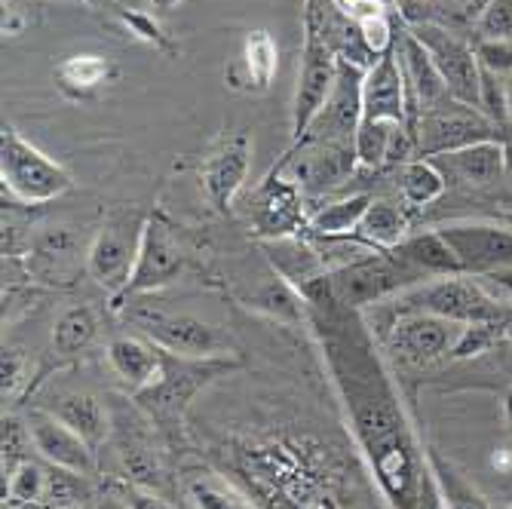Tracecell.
I'll use <instances>...</instances> for the list:
<instances>
[{
	"mask_svg": "<svg viewBox=\"0 0 512 509\" xmlns=\"http://www.w3.org/2000/svg\"><path fill=\"white\" fill-rule=\"evenodd\" d=\"M111 4H120V10H142L138 7V0H111Z\"/></svg>",
	"mask_w": 512,
	"mask_h": 509,
	"instance_id": "obj_49",
	"label": "cell"
},
{
	"mask_svg": "<svg viewBox=\"0 0 512 509\" xmlns=\"http://www.w3.org/2000/svg\"><path fill=\"white\" fill-rule=\"evenodd\" d=\"M503 178H506V184L512 188V142L503 145Z\"/></svg>",
	"mask_w": 512,
	"mask_h": 509,
	"instance_id": "obj_45",
	"label": "cell"
},
{
	"mask_svg": "<svg viewBox=\"0 0 512 509\" xmlns=\"http://www.w3.org/2000/svg\"><path fill=\"white\" fill-rule=\"evenodd\" d=\"M237 368V356H178L163 350L157 378L148 387L132 393V402L160 430H178L194 399L218 378L237 372Z\"/></svg>",
	"mask_w": 512,
	"mask_h": 509,
	"instance_id": "obj_3",
	"label": "cell"
},
{
	"mask_svg": "<svg viewBox=\"0 0 512 509\" xmlns=\"http://www.w3.org/2000/svg\"><path fill=\"white\" fill-rule=\"evenodd\" d=\"M188 267V255L175 234L172 221L157 209L145 221V234H142V249H138V261L132 270V280L126 292L111 304L114 310H123L129 301L145 298L151 292H160L172 283H178V276Z\"/></svg>",
	"mask_w": 512,
	"mask_h": 509,
	"instance_id": "obj_12",
	"label": "cell"
},
{
	"mask_svg": "<svg viewBox=\"0 0 512 509\" xmlns=\"http://www.w3.org/2000/svg\"><path fill=\"white\" fill-rule=\"evenodd\" d=\"M396 56L402 65V77H405V99H408V129L414 126V120L424 111L454 99L436 62L430 59V53L424 50V43L417 40L411 31H405L396 43Z\"/></svg>",
	"mask_w": 512,
	"mask_h": 509,
	"instance_id": "obj_20",
	"label": "cell"
},
{
	"mask_svg": "<svg viewBox=\"0 0 512 509\" xmlns=\"http://www.w3.org/2000/svg\"><path fill=\"white\" fill-rule=\"evenodd\" d=\"M215 464L234 479L255 509H371L362 473L347 467L341 448L313 433H258L224 439Z\"/></svg>",
	"mask_w": 512,
	"mask_h": 509,
	"instance_id": "obj_2",
	"label": "cell"
},
{
	"mask_svg": "<svg viewBox=\"0 0 512 509\" xmlns=\"http://www.w3.org/2000/svg\"><path fill=\"white\" fill-rule=\"evenodd\" d=\"M126 319L138 329V335H145L166 353L178 356H227V341L212 322L194 316V313H169L154 304L129 301L123 307Z\"/></svg>",
	"mask_w": 512,
	"mask_h": 509,
	"instance_id": "obj_10",
	"label": "cell"
},
{
	"mask_svg": "<svg viewBox=\"0 0 512 509\" xmlns=\"http://www.w3.org/2000/svg\"><path fill=\"white\" fill-rule=\"evenodd\" d=\"M145 221H148V215L135 212V209L114 212L96 230V237L89 240L86 273L105 295H111V301H117L132 280L138 249H142Z\"/></svg>",
	"mask_w": 512,
	"mask_h": 509,
	"instance_id": "obj_7",
	"label": "cell"
},
{
	"mask_svg": "<svg viewBox=\"0 0 512 509\" xmlns=\"http://www.w3.org/2000/svg\"><path fill=\"white\" fill-rule=\"evenodd\" d=\"M476 59L485 71L509 77L512 74V40H479Z\"/></svg>",
	"mask_w": 512,
	"mask_h": 509,
	"instance_id": "obj_40",
	"label": "cell"
},
{
	"mask_svg": "<svg viewBox=\"0 0 512 509\" xmlns=\"http://www.w3.org/2000/svg\"><path fill=\"white\" fill-rule=\"evenodd\" d=\"M411 221H408V212L402 203H393V200H375L371 197L359 227H356V240L378 249V252H393L408 234H411Z\"/></svg>",
	"mask_w": 512,
	"mask_h": 509,
	"instance_id": "obj_31",
	"label": "cell"
},
{
	"mask_svg": "<svg viewBox=\"0 0 512 509\" xmlns=\"http://www.w3.org/2000/svg\"><path fill=\"white\" fill-rule=\"evenodd\" d=\"M126 497H129V506L132 509H175L157 491H145V488H135V485H126Z\"/></svg>",
	"mask_w": 512,
	"mask_h": 509,
	"instance_id": "obj_42",
	"label": "cell"
},
{
	"mask_svg": "<svg viewBox=\"0 0 512 509\" xmlns=\"http://www.w3.org/2000/svg\"><path fill=\"white\" fill-rule=\"evenodd\" d=\"M405 7L421 10V13H414L417 22H430V25H442L454 31V28L476 25L482 10L488 7V0H405Z\"/></svg>",
	"mask_w": 512,
	"mask_h": 509,
	"instance_id": "obj_35",
	"label": "cell"
},
{
	"mask_svg": "<svg viewBox=\"0 0 512 509\" xmlns=\"http://www.w3.org/2000/svg\"><path fill=\"white\" fill-rule=\"evenodd\" d=\"M393 310V319L381 332V344L387 347V353H393V359L408 368H433L454 359L463 326L424 310Z\"/></svg>",
	"mask_w": 512,
	"mask_h": 509,
	"instance_id": "obj_9",
	"label": "cell"
},
{
	"mask_svg": "<svg viewBox=\"0 0 512 509\" xmlns=\"http://www.w3.org/2000/svg\"><path fill=\"white\" fill-rule=\"evenodd\" d=\"M408 31L424 43V50L436 62L451 96L457 102H467V105L479 108L482 65L476 59V46H470L460 34H454L442 25H430V22H414Z\"/></svg>",
	"mask_w": 512,
	"mask_h": 509,
	"instance_id": "obj_16",
	"label": "cell"
},
{
	"mask_svg": "<svg viewBox=\"0 0 512 509\" xmlns=\"http://www.w3.org/2000/svg\"><path fill=\"white\" fill-rule=\"evenodd\" d=\"M341 62L335 53L325 46L310 28H304L301 40V62H298V83H295V99H292V142L304 138L322 105L329 102L335 80H338Z\"/></svg>",
	"mask_w": 512,
	"mask_h": 509,
	"instance_id": "obj_17",
	"label": "cell"
},
{
	"mask_svg": "<svg viewBox=\"0 0 512 509\" xmlns=\"http://www.w3.org/2000/svg\"><path fill=\"white\" fill-rule=\"evenodd\" d=\"M0 378H4V402L13 399L25 387V359L19 350L4 347V359H0Z\"/></svg>",
	"mask_w": 512,
	"mask_h": 509,
	"instance_id": "obj_41",
	"label": "cell"
},
{
	"mask_svg": "<svg viewBox=\"0 0 512 509\" xmlns=\"http://www.w3.org/2000/svg\"><path fill=\"white\" fill-rule=\"evenodd\" d=\"M405 264H411L424 280H439V276H457L460 261L454 249L445 243L439 230H424V234H408L396 249H393Z\"/></svg>",
	"mask_w": 512,
	"mask_h": 509,
	"instance_id": "obj_29",
	"label": "cell"
},
{
	"mask_svg": "<svg viewBox=\"0 0 512 509\" xmlns=\"http://www.w3.org/2000/svg\"><path fill=\"white\" fill-rule=\"evenodd\" d=\"M503 145L506 142H479L460 151L430 157L448 184H460L470 191H485L503 178Z\"/></svg>",
	"mask_w": 512,
	"mask_h": 509,
	"instance_id": "obj_25",
	"label": "cell"
},
{
	"mask_svg": "<svg viewBox=\"0 0 512 509\" xmlns=\"http://www.w3.org/2000/svg\"><path fill=\"white\" fill-rule=\"evenodd\" d=\"M301 298L371 482L387 509H424L436 494L427 451L408 421L375 332L362 310L344 307L329 292L325 276L301 289Z\"/></svg>",
	"mask_w": 512,
	"mask_h": 509,
	"instance_id": "obj_1",
	"label": "cell"
},
{
	"mask_svg": "<svg viewBox=\"0 0 512 509\" xmlns=\"http://www.w3.org/2000/svg\"><path fill=\"white\" fill-rule=\"evenodd\" d=\"M99 335V316L86 304H74L68 310L59 313L56 326H53V338H50V350L59 359H77L92 341Z\"/></svg>",
	"mask_w": 512,
	"mask_h": 509,
	"instance_id": "obj_34",
	"label": "cell"
},
{
	"mask_svg": "<svg viewBox=\"0 0 512 509\" xmlns=\"http://www.w3.org/2000/svg\"><path fill=\"white\" fill-rule=\"evenodd\" d=\"M252 166V135L246 129H227L221 132L197 166L200 188L215 212L230 215L237 206V197L246 188Z\"/></svg>",
	"mask_w": 512,
	"mask_h": 509,
	"instance_id": "obj_13",
	"label": "cell"
},
{
	"mask_svg": "<svg viewBox=\"0 0 512 509\" xmlns=\"http://www.w3.org/2000/svg\"><path fill=\"white\" fill-rule=\"evenodd\" d=\"M476 31L479 40H512V0H488Z\"/></svg>",
	"mask_w": 512,
	"mask_h": 509,
	"instance_id": "obj_39",
	"label": "cell"
},
{
	"mask_svg": "<svg viewBox=\"0 0 512 509\" xmlns=\"http://www.w3.org/2000/svg\"><path fill=\"white\" fill-rule=\"evenodd\" d=\"M86 255L89 243H83L74 227H40L22 255L25 276L40 286L68 289L80 280V273H86Z\"/></svg>",
	"mask_w": 512,
	"mask_h": 509,
	"instance_id": "obj_15",
	"label": "cell"
},
{
	"mask_svg": "<svg viewBox=\"0 0 512 509\" xmlns=\"http://www.w3.org/2000/svg\"><path fill=\"white\" fill-rule=\"evenodd\" d=\"M68 430H74L89 448H102L111 436V414L92 393H62L46 408Z\"/></svg>",
	"mask_w": 512,
	"mask_h": 509,
	"instance_id": "obj_28",
	"label": "cell"
},
{
	"mask_svg": "<svg viewBox=\"0 0 512 509\" xmlns=\"http://www.w3.org/2000/svg\"><path fill=\"white\" fill-rule=\"evenodd\" d=\"M0 181H4V194L22 206L53 203L74 188L71 172L46 157L13 126H4L0 135Z\"/></svg>",
	"mask_w": 512,
	"mask_h": 509,
	"instance_id": "obj_5",
	"label": "cell"
},
{
	"mask_svg": "<svg viewBox=\"0 0 512 509\" xmlns=\"http://www.w3.org/2000/svg\"><path fill=\"white\" fill-rule=\"evenodd\" d=\"M117 80V65L102 53H71L56 65V83L71 102H89Z\"/></svg>",
	"mask_w": 512,
	"mask_h": 509,
	"instance_id": "obj_26",
	"label": "cell"
},
{
	"mask_svg": "<svg viewBox=\"0 0 512 509\" xmlns=\"http://www.w3.org/2000/svg\"><path fill=\"white\" fill-rule=\"evenodd\" d=\"M445 243L454 249L460 270L470 276H494L512 267V230L482 221H460L439 227Z\"/></svg>",
	"mask_w": 512,
	"mask_h": 509,
	"instance_id": "obj_18",
	"label": "cell"
},
{
	"mask_svg": "<svg viewBox=\"0 0 512 509\" xmlns=\"http://www.w3.org/2000/svg\"><path fill=\"white\" fill-rule=\"evenodd\" d=\"M148 4L154 7V13H169V10H175L178 4H184V0H148Z\"/></svg>",
	"mask_w": 512,
	"mask_h": 509,
	"instance_id": "obj_46",
	"label": "cell"
},
{
	"mask_svg": "<svg viewBox=\"0 0 512 509\" xmlns=\"http://www.w3.org/2000/svg\"><path fill=\"white\" fill-rule=\"evenodd\" d=\"M362 77H365L362 68L341 62L332 96L322 105V111L304 132V138H338V142H353L356 129L362 123Z\"/></svg>",
	"mask_w": 512,
	"mask_h": 509,
	"instance_id": "obj_22",
	"label": "cell"
},
{
	"mask_svg": "<svg viewBox=\"0 0 512 509\" xmlns=\"http://www.w3.org/2000/svg\"><path fill=\"white\" fill-rule=\"evenodd\" d=\"M307 197L298 191V184L276 175L273 169L264 175V181L246 197L243 212L249 218V227L267 243L304 234L310 212L304 209Z\"/></svg>",
	"mask_w": 512,
	"mask_h": 509,
	"instance_id": "obj_14",
	"label": "cell"
},
{
	"mask_svg": "<svg viewBox=\"0 0 512 509\" xmlns=\"http://www.w3.org/2000/svg\"><path fill=\"white\" fill-rule=\"evenodd\" d=\"M163 362V350L148 341L145 335H120L108 344V365L111 372L132 390L138 393L142 387H148Z\"/></svg>",
	"mask_w": 512,
	"mask_h": 509,
	"instance_id": "obj_27",
	"label": "cell"
},
{
	"mask_svg": "<svg viewBox=\"0 0 512 509\" xmlns=\"http://www.w3.org/2000/svg\"><path fill=\"white\" fill-rule=\"evenodd\" d=\"M276 71H279V46L270 31L255 28L240 40L234 59L227 62L224 80L240 96H264L276 80Z\"/></svg>",
	"mask_w": 512,
	"mask_h": 509,
	"instance_id": "obj_23",
	"label": "cell"
},
{
	"mask_svg": "<svg viewBox=\"0 0 512 509\" xmlns=\"http://www.w3.org/2000/svg\"><path fill=\"white\" fill-rule=\"evenodd\" d=\"M28 430H31V442L40 460L80 476H96L99 473V451L89 448L74 430H68L59 418H53L46 408H31L25 418Z\"/></svg>",
	"mask_w": 512,
	"mask_h": 509,
	"instance_id": "obj_19",
	"label": "cell"
},
{
	"mask_svg": "<svg viewBox=\"0 0 512 509\" xmlns=\"http://www.w3.org/2000/svg\"><path fill=\"white\" fill-rule=\"evenodd\" d=\"M86 509H132L129 506V497H126V485L123 488H117V485L105 488L102 494L92 497V503Z\"/></svg>",
	"mask_w": 512,
	"mask_h": 509,
	"instance_id": "obj_44",
	"label": "cell"
},
{
	"mask_svg": "<svg viewBox=\"0 0 512 509\" xmlns=\"http://www.w3.org/2000/svg\"><path fill=\"white\" fill-rule=\"evenodd\" d=\"M399 310H424L442 319H451L457 326H503L512 335V304L497 298L485 280L470 273L439 276L414 286L390 301Z\"/></svg>",
	"mask_w": 512,
	"mask_h": 509,
	"instance_id": "obj_4",
	"label": "cell"
},
{
	"mask_svg": "<svg viewBox=\"0 0 512 509\" xmlns=\"http://www.w3.org/2000/svg\"><path fill=\"white\" fill-rule=\"evenodd\" d=\"M77 4H89V0H77Z\"/></svg>",
	"mask_w": 512,
	"mask_h": 509,
	"instance_id": "obj_50",
	"label": "cell"
},
{
	"mask_svg": "<svg viewBox=\"0 0 512 509\" xmlns=\"http://www.w3.org/2000/svg\"><path fill=\"white\" fill-rule=\"evenodd\" d=\"M371 203V194H350L341 200H332L319 206L316 212H310L304 237H319V240H341V237H353L356 227L365 215Z\"/></svg>",
	"mask_w": 512,
	"mask_h": 509,
	"instance_id": "obj_33",
	"label": "cell"
},
{
	"mask_svg": "<svg viewBox=\"0 0 512 509\" xmlns=\"http://www.w3.org/2000/svg\"><path fill=\"white\" fill-rule=\"evenodd\" d=\"M424 451H427V470L433 479V491L442 509H494L488 497L463 476L448 457L439 454V448L424 445Z\"/></svg>",
	"mask_w": 512,
	"mask_h": 509,
	"instance_id": "obj_30",
	"label": "cell"
},
{
	"mask_svg": "<svg viewBox=\"0 0 512 509\" xmlns=\"http://www.w3.org/2000/svg\"><path fill=\"white\" fill-rule=\"evenodd\" d=\"M362 120H387L408 126V99L402 65L393 53L381 56L362 77Z\"/></svg>",
	"mask_w": 512,
	"mask_h": 509,
	"instance_id": "obj_24",
	"label": "cell"
},
{
	"mask_svg": "<svg viewBox=\"0 0 512 509\" xmlns=\"http://www.w3.org/2000/svg\"><path fill=\"white\" fill-rule=\"evenodd\" d=\"M417 157H436L448 151H460L479 142H503L500 129L476 108L467 102L448 99L430 111H424L411 126Z\"/></svg>",
	"mask_w": 512,
	"mask_h": 509,
	"instance_id": "obj_11",
	"label": "cell"
},
{
	"mask_svg": "<svg viewBox=\"0 0 512 509\" xmlns=\"http://www.w3.org/2000/svg\"><path fill=\"white\" fill-rule=\"evenodd\" d=\"M393 181H396V191L405 209H427L448 191L445 175L436 169L433 160H424V157L399 163L393 169Z\"/></svg>",
	"mask_w": 512,
	"mask_h": 509,
	"instance_id": "obj_32",
	"label": "cell"
},
{
	"mask_svg": "<svg viewBox=\"0 0 512 509\" xmlns=\"http://www.w3.org/2000/svg\"><path fill=\"white\" fill-rule=\"evenodd\" d=\"M304 28H310L329 46L338 62L356 65L362 71L378 62V56L365 46L359 25L347 13H341L332 0H304Z\"/></svg>",
	"mask_w": 512,
	"mask_h": 509,
	"instance_id": "obj_21",
	"label": "cell"
},
{
	"mask_svg": "<svg viewBox=\"0 0 512 509\" xmlns=\"http://www.w3.org/2000/svg\"><path fill=\"white\" fill-rule=\"evenodd\" d=\"M31 430L25 421H19L16 414H4V424H0V451H4V476H10L19 464L31 457Z\"/></svg>",
	"mask_w": 512,
	"mask_h": 509,
	"instance_id": "obj_37",
	"label": "cell"
},
{
	"mask_svg": "<svg viewBox=\"0 0 512 509\" xmlns=\"http://www.w3.org/2000/svg\"><path fill=\"white\" fill-rule=\"evenodd\" d=\"M120 13V22H123V28L132 34V37H138L142 43H148V46H154L157 53H166V56H172L178 46L166 37V31L157 25V19L151 16V13H145V10H117Z\"/></svg>",
	"mask_w": 512,
	"mask_h": 509,
	"instance_id": "obj_38",
	"label": "cell"
},
{
	"mask_svg": "<svg viewBox=\"0 0 512 509\" xmlns=\"http://www.w3.org/2000/svg\"><path fill=\"white\" fill-rule=\"evenodd\" d=\"M503 411H506V424H509V433H512V387H509V393H506Z\"/></svg>",
	"mask_w": 512,
	"mask_h": 509,
	"instance_id": "obj_48",
	"label": "cell"
},
{
	"mask_svg": "<svg viewBox=\"0 0 512 509\" xmlns=\"http://www.w3.org/2000/svg\"><path fill=\"white\" fill-rule=\"evenodd\" d=\"M329 292L353 310H368L371 304H387L396 295L427 283L411 264H405L396 252H368L332 273H325Z\"/></svg>",
	"mask_w": 512,
	"mask_h": 509,
	"instance_id": "obj_6",
	"label": "cell"
},
{
	"mask_svg": "<svg viewBox=\"0 0 512 509\" xmlns=\"http://www.w3.org/2000/svg\"><path fill=\"white\" fill-rule=\"evenodd\" d=\"M356 145L338 142V138H301L273 163V172L298 184V191L307 200L325 197L338 191L356 172Z\"/></svg>",
	"mask_w": 512,
	"mask_h": 509,
	"instance_id": "obj_8",
	"label": "cell"
},
{
	"mask_svg": "<svg viewBox=\"0 0 512 509\" xmlns=\"http://www.w3.org/2000/svg\"><path fill=\"white\" fill-rule=\"evenodd\" d=\"M188 500L194 503V509H255L246 494L209 476L188 479Z\"/></svg>",
	"mask_w": 512,
	"mask_h": 509,
	"instance_id": "obj_36",
	"label": "cell"
},
{
	"mask_svg": "<svg viewBox=\"0 0 512 509\" xmlns=\"http://www.w3.org/2000/svg\"><path fill=\"white\" fill-rule=\"evenodd\" d=\"M506 114H509V126H512V74L506 77Z\"/></svg>",
	"mask_w": 512,
	"mask_h": 509,
	"instance_id": "obj_47",
	"label": "cell"
},
{
	"mask_svg": "<svg viewBox=\"0 0 512 509\" xmlns=\"http://www.w3.org/2000/svg\"><path fill=\"white\" fill-rule=\"evenodd\" d=\"M488 356H491V362H494L497 372L512 384V335H503V338L488 350Z\"/></svg>",
	"mask_w": 512,
	"mask_h": 509,
	"instance_id": "obj_43",
	"label": "cell"
}]
</instances>
